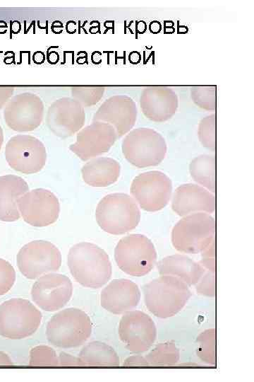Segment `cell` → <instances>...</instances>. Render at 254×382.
Wrapping results in <instances>:
<instances>
[{"mask_svg":"<svg viewBox=\"0 0 254 382\" xmlns=\"http://www.w3.org/2000/svg\"><path fill=\"white\" fill-rule=\"evenodd\" d=\"M120 173L119 163L109 157L92 158L81 169L84 182L97 187H107L114 184L118 180Z\"/></svg>","mask_w":254,"mask_h":382,"instance_id":"obj_24","label":"cell"},{"mask_svg":"<svg viewBox=\"0 0 254 382\" xmlns=\"http://www.w3.org/2000/svg\"><path fill=\"white\" fill-rule=\"evenodd\" d=\"M179 350L172 341L158 344L145 357L149 365L158 366L174 365L179 361Z\"/></svg>","mask_w":254,"mask_h":382,"instance_id":"obj_27","label":"cell"},{"mask_svg":"<svg viewBox=\"0 0 254 382\" xmlns=\"http://www.w3.org/2000/svg\"><path fill=\"white\" fill-rule=\"evenodd\" d=\"M172 192L171 179L158 170L137 175L131 185V193L140 207L147 212H157L168 204Z\"/></svg>","mask_w":254,"mask_h":382,"instance_id":"obj_10","label":"cell"},{"mask_svg":"<svg viewBox=\"0 0 254 382\" xmlns=\"http://www.w3.org/2000/svg\"><path fill=\"white\" fill-rule=\"evenodd\" d=\"M4 154L9 166L24 174L40 172L47 161L44 144L31 135L12 137L6 145Z\"/></svg>","mask_w":254,"mask_h":382,"instance_id":"obj_11","label":"cell"},{"mask_svg":"<svg viewBox=\"0 0 254 382\" xmlns=\"http://www.w3.org/2000/svg\"><path fill=\"white\" fill-rule=\"evenodd\" d=\"M189 170L193 180L212 193L216 191V158L213 155L202 154L193 158Z\"/></svg>","mask_w":254,"mask_h":382,"instance_id":"obj_26","label":"cell"},{"mask_svg":"<svg viewBox=\"0 0 254 382\" xmlns=\"http://www.w3.org/2000/svg\"><path fill=\"white\" fill-rule=\"evenodd\" d=\"M91 333L90 317L76 308H68L54 315L46 328L49 343L59 348L79 347L88 340Z\"/></svg>","mask_w":254,"mask_h":382,"instance_id":"obj_4","label":"cell"},{"mask_svg":"<svg viewBox=\"0 0 254 382\" xmlns=\"http://www.w3.org/2000/svg\"><path fill=\"white\" fill-rule=\"evenodd\" d=\"M24 221L32 226L43 227L56 221L60 212L59 202L51 191L37 188L27 192L18 201Z\"/></svg>","mask_w":254,"mask_h":382,"instance_id":"obj_13","label":"cell"},{"mask_svg":"<svg viewBox=\"0 0 254 382\" xmlns=\"http://www.w3.org/2000/svg\"><path fill=\"white\" fill-rule=\"evenodd\" d=\"M47 62L52 64H56V62H58L59 59V54L52 50L51 52H48L47 53Z\"/></svg>","mask_w":254,"mask_h":382,"instance_id":"obj_41","label":"cell"},{"mask_svg":"<svg viewBox=\"0 0 254 382\" xmlns=\"http://www.w3.org/2000/svg\"><path fill=\"white\" fill-rule=\"evenodd\" d=\"M197 355L204 362L216 364V330L210 328L202 332L197 337Z\"/></svg>","mask_w":254,"mask_h":382,"instance_id":"obj_28","label":"cell"},{"mask_svg":"<svg viewBox=\"0 0 254 382\" xmlns=\"http://www.w3.org/2000/svg\"><path fill=\"white\" fill-rule=\"evenodd\" d=\"M129 62L132 64H138L140 62L141 57L138 52L133 51L128 56Z\"/></svg>","mask_w":254,"mask_h":382,"instance_id":"obj_43","label":"cell"},{"mask_svg":"<svg viewBox=\"0 0 254 382\" xmlns=\"http://www.w3.org/2000/svg\"><path fill=\"white\" fill-rule=\"evenodd\" d=\"M85 122L84 108L72 98L57 99L48 108L47 127L54 134L62 139L70 137L78 132Z\"/></svg>","mask_w":254,"mask_h":382,"instance_id":"obj_17","label":"cell"},{"mask_svg":"<svg viewBox=\"0 0 254 382\" xmlns=\"http://www.w3.org/2000/svg\"><path fill=\"white\" fill-rule=\"evenodd\" d=\"M146 29H147V24L145 21H140L136 23L135 30L138 33L140 34L144 33Z\"/></svg>","mask_w":254,"mask_h":382,"instance_id":"obj_44","label":"cell"},{"mask_svg":"<svg viewBox=\"0 0 254 382\" xmlns=\"http://www.w3.org/2000/svg\"><path fill=\"white\" fill-rule=\"evenodd\" d=\"M118 331L126 349L133 353L148 350L157 337L154 321L147 314L140 311L126 312L121 318Z\"/></svg>","mask_w":254,"mask_h":382,"instance_id":"obj_14","label":"cell"},{"mask_svg":"<svg viewBox=\"0 0 254 382\" xmlns=\"http://www.w3.org/2000/svg\"><path fill=\"white\" fill-rule=\"evenodd\" d=\"M200 253L201 259L199 264L205 270L215 273V238Z\"/></svg>","mask_w":254,"mask_h":382,"instance_id":"obj_35","label":"cell"},{"mask_svg":"<svg viewBox=\"0 0 254 382\" xmlns=\"http://www.w3.org/2000/svg\"><path fill=\"white\" fill-rule=\"evenodd\" d=\"M157 268L160 275L175 277L188 286L195 285L205 272L199 262L182 254L164 257L158 263Z\"/></svg>","mask_w":254,"mask_h":382,"instance_id":"obj_23","label":"cell"},{"mask_svg":"<svg viewBox=\"0 0 254 382\" xmlns=\"http://www.w3.org/2000/svg\"><path fill=\"white\" fill-rule=\"evenodd\" d=\"M149 30L152 33H159L162 30V24L157 21H153L149 25Z\"/></svg>","mask_w":254,"mask_h":382,"instance_id":"obj_42","label":"cell"},{"mask_svg":"<svg viewBox=\"0 0 254 382\" xmlns=\"http://www.w3.org/2000/svg\"><path fill=\"white\" fill-rule=\"evenodd\" d=\"M3 142H4V132H3L2 127L0 126V150L1 149Z\"/></svg>","mask_w":254,"mask_h":382,"instance_id":"obj_47","label":"cell"},{"mask_svg":"<svg viewBox=\"0 0 254 382\" xmlns=\"http://www.w3.org/2000/svg\"><path fill=\"white\" fill-rule=\"evenodd\" d=\"M67 264L74 279L85 287L100 288L111 277V264L107 253L89 242L72 246L68 253Z\"/></svg>","mask_w":254,"mask_h":382,"instance_id":"obj_1","label":"cell"},{"mask_svg":"<svg viewBox=\"0 0 254 382\" xmlns=\"http://www.w3.org/2000/svg\"><path fill=\"white\" fill-rule=\"evenodd\" d=\"M28 191V185L21 177L15 175L0 176L1 221L11 222L20 219L18 201Z\"/></svg>","mask_w":254,"mask_h":382,"instance_id":"obj_22","label":"cell"},{"mask_svg":"<svg viewBox=\"0 0 254 382\" xmlns=\"http://www.w3.org/2000/svg\"><path fill=\"white\" fill-rule=\"evenodd\" d=\"M13 361L9 356L4 352L0 351V366H11Z\"/></svg>","mask_w":254,"mask_h":382,"instance_id":"obj_39","label":"cell"},{"mask_svg":"<svg viewBox=\"0 0 254 382\" xmlns=\"http://www.w3.org/2000/svg\"><path fill=\"white\" fill-rule=\"evenodd\" d=\"M125 366H146L149 364L145 357L139 355L128 357L123 364Z\"/></svg>","mask_w":254,"mask_h":382,"instance_id":"obj_37","label":"cell"},{"mask_svg":"<svg viewBox=\"0 0 254 382\" xmlns=\"http://www.w3.org/2000/svg\"><path fill=\"white\" fill-rule=\"evenodd\" d=\"M75 23L73 21H70L66 23V30L69 33H74L75 32Z\"/></svg>","mask_w":254,"mask_h":382,"instance_id":"obj_45","label":"cell"},{"mask_svg":"<svg viewBox=\"0 0 254 382\" xmlns=\"http://www.w3.org/2000/svg\"><path fill=\"white\" fill-rule=\"evenodd\" d=\"M96 221L107 233L121 235L134 229L139 224L140 212L135 200L125 193L104 196L95 210Z\"/></svg>","mask_w":254,"mask_h":382,"instance_id":"obj_3","label":"cell"},{"mask_svg":"<svg viewBox=\"0 0 254 382\" xmlns=\"http://www.w3.org/2000/svg\"><path fill=\"white\" fill-rule=\"evenodd\" d=\"M190 98L199 108L207 110L215 111L217 108V86H193L190 88Z\"/></svg>","mask_w":254,"mask_h":382,"instance_id":"obj_29","label":"cell"},{"mask_svg":"<svg viewBox=\"0 0 254 382\" xmlns=\"http://www.w3.org/2000/svg\"><path fill=\"white\" fill-rule=\"evenodd\" d=\"M145 303L154 316L167 318L179 313L191 296L188 285L169 275H161L143 286Z\"/></svg>","mask_w":254,"mask_h":382,"instance_id":"obj_2","label":"cell"},{"mask_svg":"<svg viewBox=\"0 0 254 382\" xmlns=\"http://www.w3.org/2000/svg\"><path fill=\"white\" fill-rule=\"evenodd\" d=\"M104 91L103 86H73L71 89V98L83 108L96 105L103 97Z\"/></svg>","mask_w":254,"mask_h":382,"instance_id":"obj_30","label":"cell"},{"mask_svg":"<svg viewBox=\"0 0 254 382\" xmlns=\"http://www.w3.org/2000/svg\"><path fill=\"white\" fill-rule=\"evenodd\" d=\"M118 267L125 273L142 277L149 273L157 260L152 242L143 234H130L122 238L114 249Z\"/></svg>","mask_w":254,"mask_h":382,"instance_id":"obj_7","label":"cell"},{"mask_svg":"<svg viewBox=\"0 0 254 382\" xmlns=\"http://www.w3.org/2000/svg\"><path fill=\"white\" fill-rule=\"evenodd\" d=\"M30 366H59L58 356L49 346L38 345L30 352Z\"/></svg>","mask_w":254,"mask_h":382,"instance_id":"obj_32","label":"cell"},{"mask_svg":"<svg viewBox=\"0 0 254 382\" xmlns=\"http://www.w3.org/2000/svg\"><path fill=\"white\" fill-rule=\"evenodd\" d=\"M18 267L26 278L35 279L57 271L61 265V255L51 242L37 240L23 245L16 256Z\"/></svg>","mask_w":254,"mask_h":382,"instance_id":"obj_9","label":"cell"},{"mask_svg":"<svg viewBox=\"0 0 254 382\" xmlns=\"http://www.w3.org/2000/svg\"><path fill=\"white\" fill-rule=\"evenodd\" d=\"M44 109L38 96L24 92L9 99L4 106V119L7 126L16 132H30L41 125Z\"/></svg>","mask_w":254,"mask_h":382,"instance_id":"obj_12","label":"cell"},{"mask_svg":"<svg viewBox=\"0 0 254 382\" xmlns=\"http://www.w3.org/2000/svg\"><path fill=\"white\" fill-rule=\"evenodd\" d=\"M14 88L11 86H0V110L5 106L13 96Z\"/></svg>","mask_w":254,"mask_h":382,"instance_id":"obj_38","label":"cell"},{"mask_svg":"<svg viewBox=\"0 0 254 382\" xmlns=\"http://www.w3.org/2000/svg\"><path fill=\"white\" fill-rule=\"evenodd\" d=\"M137 115L136 104L131 97L115 95L103 102L94 114L92 121L111 125L120 138L133 127Z\"/></svg>","mask_w":254,"mask_h":382,"instance_id":"obj_18","label":"cell"},{"mask_svg":"<svg viewBox=\"0 0 254 382\" xmlns=\"http://www.w3.org/2000/svg\"><path fill=\"white\" fill-rule=\"evenodd\" d=\"M16 281V271L6 260L0 258V296L6 294Z\"/></svg>","mask_w":254,"mask_h":382,"instance_id":"obj_33","label":"cell"},{"mask_svg":"<svg viewBox=\"0 0 254 382\" xmlns=\"http://www.w3.org/2000/svg\"><path fill=\"white\" fill-rule=\"evenodd\" d=\"M140 299L138 286L127 279L112 280L101 292V306L114 314H121L135 308Z\"/></svg>","mask_w":254,"mask_h":382,"instance_id":"obj_21","label":"cell"},{"mask_svg":"<svg viewBox=\"0 0 254 382\" xmlns=\"http://www.w3.org/2000/svg\"><path fill=\"white\" fill-rule=\"evenodd\" d=\"M198 139L202 145L211 150H216V115L211 114L203 117L198 125Z\"/></svg>","mask_w":254,"mask_h":382,"instance_id":"obj_31","label":"cell"},{"mask_svg":"<svg viewBox=\"0 0 254 382\" xmlns=\"http://www.w3.org/2000/svg\"><path fill=\"white\" fill-rule=\"evenodd\" d=\"M56 28H57V29L59 28V30L62 31L63 24L59 21H55L52 24L51 30H52L53 33H54V31L55 30Z\"/></svg>","mask_w":254,"mask_h":382,"instance_id":"obj_46","label":"cell"},{"mask_svg":"<svg viewBox=\"0 0 254 382\" xmlns=\"http://www.w3.org/2000/svg\"><path fill=\"white\" fill-rule=\"evenodd\" d=\"M32 59L37 64H42L45 60V54L42 51H37L33 54Z\"/></svg>","mask_w":254,"mask_h":382,"instance_id":"obj_40","label":"cell"},{"mask_svg":"<svg viewBox=\"0 0 254 382\" xmlns=\"http://www.w3.org/2000/svg\"><path fill=\"white\" fill-rule=\"evenodd\" d=\"M115 129L102 122H92L81 129L69 149L83 161L107 153L118 139Z\"/></svg>","mask_w":254,"mask_h":382,"instance_id":"obj_16","label":"cell"},{"mask_svg":"<svg viewBox=\"0 0 254 382\" xmlns=\"http://www.w3.org/2000/svg\"><path fill=\"white\" fill-rule=\"evenodd\" d=\"M171 207L181 216L203 212L212 214L215 212V197L206 188L192 183L178 187L173 196Z\"/></svg>","mask_w":254,"mask_h":382,"instance_id":"obj_20","label":"cell"},{"mask_svg":"<svg viewBox=\"0 0 254 382\" xmlns=\"http://www.w3.org/2000/svg\"><path fill=\"white\" fill-rule=\"evenodd\" d=\"M41 312L30 301L11 299L0 306V335L13 340L33 335L40 325Z\"/></svg>","mask_w":254,"mask_h":382,"instance_id":"obj_8","label":"cell"},{"mask_svg":"<svg viewBox=\"0 0 254 382\" xmlns=\"http://www.w3.org/2000/svg\"><path fill=\"white\" fill-rule=\"evenodd\" d=\"M79 366L119 365V357L115 350L107 344L92 341L85 345L78 356Z\"/></svg>","mask_w":254,"mask_h":382,"instance_id":"obj_25","label":"cell"},{"mask_svg":"<svg viewBox=\"0 0 254 382\" xmlns=\"http://www.w3.org/2000/svg\"><path fill=\"white\" fill-rule=\"evenodd\" d=\"M73 294L71 279L58 273H47L38 277L32 285L31 296L35 303L46 311L62 308Z\"/></svg>","mask_w":254,"mask_h":382,"instance_id":"obj_15","label":"cell"},{"mask_svg":"<svg viewBox=\"0 0 254 382\" xmlns=\"http://www.w3.org/2000/svg\"><path fill=\"white\" fill-rule=\"evenodd\" d=\"M214 219L203 212L183 216L171 231L173 246L179 252L196 254L215 238Z\"/></svg>","mask_w":254,"mask_h":382,"instance_id":"obj_5","label":"cell"},{"mask_svg":"<svg viewBox=\"0 0 254 382\" xmlns=\"http://www.w3.org/2000/svg\"><path fill=\"white\" fill-rule=\"evenodd\" d=\"M59 366H79L78 358L64 352L59 353L58 356Z\"/></svg>","mask_w":254,"mask_h":382,"instance_id":"obj_36","label":"cell"},{"mask_svg":"<svg viewBox=\"0 0 254 382\" xmlns=\"http://www.w3.org/2000/svg\"><path fill=\"white\" fill-rule=\"evenodd\" d=\"M125 158L133 166L146 168L159 165L165 158L164 138L155 130L140 127L130 131L121 144Z\"/></svg>","mask_w":254,"mask_h":382,"instance_id":"obj_6","label":"cell"},{"mask_svg":"<svg viewBox=\"0 0 254 382\" xmlns=\"http://www.w3.org/2000/svg\"><path fill=\"white\" fill-rule=\"evenodd\" d=\"M140 106L147 119L155 122H164L176 113L179 98L170 87L150 86L145 88L140 94Z\"/></svg>","mask_w":254,"mask_h":382,"instance_id":"obj_19","label":"cell"},{"mask_svg":"<svg viewBox=\"0 0 254 382\" xmlns=\"http://www.w3.org/2000/svg\"><path fill=\"white\" fill-rule=\"evenodd\" d=\"M196 292L200 295L214 297L216 295V275L210 271L205 272L195 284Z\"/></svg>","mask_w":254,"mask_h":382,"instance_id":"obj_34","label":"cell"}]
</instances>
